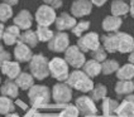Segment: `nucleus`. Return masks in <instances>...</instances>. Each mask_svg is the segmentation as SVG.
Masks as SVG:
<instances>
[{"label":"nucleus","mask_w":134,"mask_h":117,"mask_svg":"<svg viewBox=\"0 0 134 117\" xmlns=\"http://www.w3.org/2000/svg\"><path fill=\"white\" fill-rule=\"evenodd\" d=\"M66 83L71 88H75L81 92H91L92 88L95 87L92 79L83 71H79V69H75L74 72L70 73Z\"/></svg>","instance_id":"f257e3e1"},{"label":"nucleus","mask_w":134,"mask_h":117,"mask_svg":"<svg viewBox=\"0 0 134 117\" xmlns=\"http://www.w3.org/2000/svg\"><path fill=\"white\" fill-rule=\"evenodd\" d=\"M29 71L30 74L39 81L47 78L49 73V60L43 54H34L33 58L29 62Z\"/></svg>","instance_id":"f03ea898"},{"label":"nucleus","mask_w":134,"mask_h":117,"mask_svg":"<svg viewBox=\"0 0 134 117\" xmlns=\"http://www.w3.org/2000/svg\"><path fill=\"white\" fill-rule=\"evenodd\" d=\"M28 98H29L32 106H43L47 104L51 100V91L47 86H42V84H37L33 86L28 91Z\"/></svg>","instance_id":"7ed1b4c3"},{"label":"nucleus","mask_w":134,"mask_h":117,"mask_svg":"<svg viewBox=\"0 0 134 117\" xmlns=\"http://www.w3.org/2000/svg\"><path fill=\"white\" fill-rule=\"evenodd\" d=\"M49 73L51 77L54 79L60 81V82H65L68 79V63L66 59L60 58V57H54L49 60Z\"/></svg>","instance_id":"20e7f679"},{"label":"nucleus","mask_w":134,"mask_h":117,"mask_svg":"<svg viewBox=\"0 0 134 117\" xmlns=\"http://www.w3.org/2000/svg\"><path fill=\"white\" fill-rule=\"evenodd\" d=\"M58 15L56 14V9L47 4H43L37 9L36 14H34V19L37 22L38 25H44V27H49L54 24L56 19Z\"/></svg>","instance_id":"39448f33"},{"label":"nucleus","mask_w":134,"mask_h":117,"mask_svg":"<svg viewBox=\"0 0 134 117\" xmlns=\"http://www.w3.org/2000/svg\"><path fill=\"white\" fill-rule=\"evenodd\" d=\"M65 59L68 63V66L74 67L76 69L82 68L83 64L86 63L85 59V53L77 47V45H70L65 52Z\"/></svg>","instance_id":"423d86ee"},{"label":"nucleus","mask_w":134,"mask_h":117,"mask_svg":"<svg viewBox=\"0 0 134 117\" xmlns=\"http://www.w3.org/2000/svg\"><path fill=\"white\" fill-rule=\"evenodd\" d=\"M100 42H101L100 35L97 33H95V32H90V33H87V34H85V35L79 38L76 45L83 53H87V52L96 51L97 48L100 47Z\"/></svg>","instance_id":"0eeeda50"},{"label":"nucleus","mask_w":134,"mask_h":117,"mask_svg":"<svg viewBox=\"0 0 134 117\" xmlns=\"http://www.w3.org/2000/svg\"><path fill=\"white\" fill-rule=\"evenodd\" d=\"M52 98L53 101L58 104H65V103H68L72 98V89L71 87L67 84V83H63V82H60L57 84H54L52 88Z\"/></svg>","instance_id":"6e6552de"},{"label":"nucleus","mask_w":134,"mask_h":117,"mask_svg":"<svg viewBox=\"0 0 134 117\" xmlns=\"http://www.w3.org/2000/svg\"><path fill=\"white\" fill-rule=\"evenodd\" d=\"M70 47V37L65 32L54 33V37L48 42V49L56 53H63Z\"/></svg>","instance_id":"1a4fd4ad"},{"label":"nucleus","mask_w":134,"mask_h":117,"mask_svg":"<svg viewBox=\"0 0 134 117\" xmlns=\"http://www.w3.org/2000/svg\"><path fill=\"white\" fill-rule=\"evenodd\" d=\"M75 106L77 107V110L80 111V113L86 117H90V116H95L96 115V106L95 103L92 101L91 97H87V96H81L76 100L75 102Z\"/></svg>","instance_id":"9d476101"},{"label":"nucleus","mask_w":134,"mask_h":117,"mask_svg":"<svg viewBox=\"0 0 134 117\" xmlns=\"http://www.w3.org/2000/svg\"><path fill=\"white\" fill-rule=\"evenodd\" d=\"M92 3L91 0H75L71 4V14L75 18H82L91 13L92 10Z\"/></svg>","instance_id":"9b49d317"},{"label":"nucleus","mask_w":134,"mask_h":117,"mask_svg":"<svg viewBox=\"0 0 134 117\" xmlns=\"http://www.w3.org/2000/svg\"><path fill=\"white\" fill-rule=\"evenodd\" d=\"M77 24L76 22V18H75L72 14H68V13H61L56 22H54V25L58 32H65V30H72L75 25Z\"/></svg>","instance_id":"f8f14e48"},{"label":"nucleus","mask_w":134,"mask_h":117,"mask_svg":"<svg viewBox=\"0 0 134 117\" xmlns=\"http://www.w3.org/2000/svg\"><path fill=\"white\" fill-rule=\"evenodd\" d=\"M118 35V52L132 53L134 51V38L124 32H116Z\"/></svg>","instance_id":"ddd939ff"},{"label":"nucleus","mask_w":134,"mask_h":117,"mask_svg":"<svg viewBox=\"0 0 134 117\" xmlns=\"http://www.w3.org/2000/svg\"><path fill=\"white\" fill-rule=\"evenodd\" d=\"M33 24V15L30 13L29 10L27 9H23L20 10L18 14L14 16V25H16L20 30H28L30 29Z\"/></svg>","instance_id":"4468645a"},{"label":"nucleus","mask_w":134,"mask_h":117,"mask_svg":"<svg viewBox=\"0 0 134 117\" xmlns=\"http://www.w3.org/2000/svg\"><path fill=\"white\" fill-rule=\"evenodd\" d=\"M33 53H32V48L28 47L27 44L18 42L14 47V58L16 59V62H30V59L33 58Z\"/></svg>","instance_id":"2eb2a0df"},{"label":"nucleus","mask_w":134,"mask_h":117,"mask_svg":"<svg viewBox=\"0 0 134 117\" xmlns=\"http://www.w3.org/2000/svg\"><path fill=\"white\" fill-rule=\"evenodd\" d=\"M22 35L20 33V29L16 27V25H9L5 28V32H4V35H3V40L7 45H14L19 42V38Z\"/></svg>","instance_id":"dca6fc26"},{"label":"nucleus","mask_w":134,"mask_h":117,"mask_svg":"<svg viewBox=\"0 0 134 117\" xmlns=\"http://www.w3.org/2000/svg\"><path fill=\"white\" fill-rule=\"evenodd\" d=\"M0 71H1V73L4 76H7L9 79H16V77L22 73L19 62H13V60H7L3 64Z\"/></svg>","instance_id":"f3484780"},{"label":"nucleus","mask_w":134,"mask_h":117,"mask_svg":"<svg viewBox=\"0 0 134 117\" xmlns=\"http://www.w3.org/2000/svg\"><path fill=\"white\" fill-rule=\"evenodd\" d=\"M123 24V20L120 16H114V15H108L105 16L104 20H103V29L105 32H109V33H114V32H118L120 29Z\"/></svg>","instance_id":"a211bd4d"},{"label":"nucleus","mask_w":134,"mask_h":117,"mask_svg":"<svg viewBox=\"0 0 134 117\" xmlns=\"http://www.w3.org/2000/svg\"><path fill=\"white\" fill-rule=\"evenodd\" d=\"M0 93L1 96H5L13 100V98H16L19 95V87L12 79H7L0 87Z\"/></svg>","instance_id":"6ab92c4d"},{"label":"nucleus","mask_w":134,"mask_h":117,"mask_svg":"<svg viewBox=\"0 0 134 117\" xmlns=\"http://www.w3.org/2000/svg\"><path fill=\"white\" fill-rule=\"evenodd\" d=\"M101 43L108 53L118 52V35H116V33H110L108 35H103Z\"/></svg>","instance_id":"aec40b11"},{"label":"nucleus","mask_w":134,"mask_h":117,"mask_svg":"<svg viewBox=\"0 0 134 117\" xmlns=\"http://www.w3.org/2000/svg\"><path fill=\"white\" fill-rule=\"evenodd\" d=\"M15 83H16L18 87L20 88V89H23V91H29L30 88L34 86V77L30 73L22 72V73L16 77Z\"/></svg>","instance_id":"412c9836"},{"label":"nucleus","mask_w":134,"mask_h":117,"mask_svg":"<svg viewBox=\"0 0 134 117\" xmlns=\"http://www.w3.org/2000/svg\"><path fill=\"white\" fill-rule=\"evenodd\" d=\"M82 69L91 78V77H96V76H99V74L101 73L103 67H101L100 62H97L95 59H90V60H86V63L83 64Z\"/></svg>","instance_id":"4be33fe9"},{"label":"nucleus","mask_w":134,"mask_h":117,"mask_svg":"<svg viewBox=\"0 0 134 117\" xmlns=\"http://www.w3.org/2000/svg\"><path fill=\"white\" fill-rule=\"evenodd\" d=\"M110 10H111V15L114 16H123L129 13V5L124 0H114L111 3Z\"/></svg>","instance_id":"5701e85b"},{"label":"nucleus","mask_w":134,"mask_h":117,"mask_svg":"<svg viewBox=\"0 0 134 117\" xmlns=\"http://www.w3.org/2000/svg\"><path fill=\"white\" fill-rule=\"evenodd\" d=\"M19 42L27 44V45L30 47V48H34V47H37L39 39H38L37 33H36V32L28 29V30H24V32L22 33V35H20V38H19Z\"/></svg>","instance_id":"b1692460"},{"label":"nucleus","mask_w":134,"mask_h":117,"mask_svg":"<svg viewBox=\"0 0 134 117\" xmlns=\"http://www.w3.org/2000/svg\"><path fill=\"white\" fill-rule=\"evenodd\" d=\"M116 77L119 81H130L134 78V64L127 63L123 67H120L116 72Z\"/></svg>","instance_id":"393cba45"},{"label":"nucleus","mask_w":134,"mask_h":117,"mask_svg":"<svg viewBox=\"0 0 134 117\" xmlns=\"http://www.w3.org/2000/svg\"><path fill=\"white\" fill-rule=\"evenodd\" d=\"M116 113L120 117H134V103L124 100V102L118 107Z\"/></svg>","instance_id":"a878e982"},{"label":"nucleus","mask_w":134,"mask_h":117,"mask_svg":"<svg viewBox=\"0 0 134 117\" xmlns=\"http://www.w3.org/2000/svg\"><path fill=\"white\" fill-rule=\"evenodd\" d=\"M134 91V82L132 81H119L115 84V92L118 95H130Z\"/></svg>","instance_id":"bb28decb"},{"label":"nucleus","mask_w":134,"mask_h":117,"mask_svg":"<svg viewBox=\"0 0 134 117\" xmlns=\"http://www.w3.org/2000/svg\"><path fill=\"white\" fill-rule=\"evenodd\" d=\"M36 33H37L39 42H49L54 37V32L52 29H49L48 27H44V25H38Z\"/></svg>","instance_id":"cd10ccee"},{"label":"nucleus","mask_w":134,"mask_h":117,"mask_svg":"<svg viewBox=\"0 0 134 117\" xmlns=\"http://www.w3.org/2000/svg\"><path fill=\"white\" fill-rule=\"evenodd\" d=\"M14 108H15V104L12 101V98L5 97V96L0 97V115L12 113V112H14Z\"/></svg>","instance_id":"c85d7f7f"},{"label":"nucleus","mask_w":134,"mask_h":117,"mask_svg":"<svg viewBox=\"0 0 134 117\" xmlns=\"http://www.w3.org/2000/svg\"><path fill=\"white\" fill-rule=\"evenodd\" d=\"M108 93V89L104 84H96L95 87L92 88V91L90 92V97L92 98V101H100V100H104L106 97Z\"/></svg>","instance_id":"c756f323"},{"label":"nucleus","mask_w":134,"mask_h":117,"mask_svg":"<svg viewBox=\"0 0 134 117\" xmlns=\"http://www.w3.org/2000/svg\"><path fill=\"white\" fill-rule=\"evenodd\" d=\"M101 67H103L101 72L104 74H111L114 72H118V69L120 68L119 63L116 60H114V59H106V60H104L101 63Z\"/></svg>","instance_id":"7c9ffc66"},{"label":"nucleus","mask_w":134,"mask_h":117,"mask_svg":"<svg viewBox=\"0 0 134 117\" xmlns=\"http://www.w3.org/2000/svg\"><path fill=\"white\" fill-rule=\"evenodd\" d=\"M13 16V8L5 3H0V23H7Z\"/></svg>","instance_id":"2f4dec72"},{"label":"nucleus","mask_w":134,"mask_h":117,"mask_svg":"<svg viewBox=\"0 0 134 117\" xmlns=\"http://www.w3.org/2000/svg\"><path fill=\"white\" fill-rule=\"evenodd\" d=\"M118 107H119L118 102L111 100V98H105L104 102H103V111H104V113L106 116H110L114 112H116Z\"/></svg>","instance_id":"473e14b6"},{"label":"nucleus","mask_w":134,"mask_h":117,"mask_svg":"<svg viewBox=\"0 0 134 117\" xmlns=\"http://www.w3.org/2000/svg\"><path fill=\"white\" fill-rule=\"evenodd\" d=\"M90 28V22L89 20H81V22H79L76 25H75L74 28H72V33H74L76 37H82L83 35V33L86 32V30H89Z\"/></svg>","instance_id":"72a5a7b5"},{"label":"nucleus","mask_w":134,"mask_h":117,"mask_svg":"<svg viewBox=\"0 0 134 117\" xmlns=\"http://www.w3.org/2000/svg\"><path fill=\"white\" fill-rule=\"evenodd\" d=\"M91 59H95V60L100 62V63L106 60V51H105L104 47H99L96 51L91 52Z\"/></svg>","instance_id":"f704fd0d"},{"label":"nucleus","mask_w":134,"mask_h":117,"mask_svg":"<svg viewBox=\"0 0 134 117\" xmlns=\"http://www.w3.org/2000/svg\"><path fill=\"white\" fill-rule=\"evenodd\" d=\"M79 115H80V111L77 110V107L74 104H70L61 112L58 117H79Z\"/></svg>","instance_id":"c9c22d12"},{"label":"nucleus","mask_w":134,"mask_h":117,"mask_svg":"<svg viewBox=\"0 0 134 117\" xmlns=\"http://www.w3.org/2000/svg\"><path fill=\"white\" fill-rule=\"evenodd\" d=\"M7 60H12V54L7 51L0 52V69H1L3 64H4Z\"/></svg>","instance_id":"e433bc0d"},{"label":"nucleus","mask_w":134,"mask_h":117,"mask_svg":"<svg viewBox=\"0 0 134 117\" xmlns=\"http://www.w3.org/2000/svg\"><path fill=\"white\" fill-rule=\"evenodd\" d=\"M43 3L54 8V9H58V8L62 7V0H43Z\"/></svg>","instance_id":"4c0bfd02"},{"label":"nucleus","mask_w":134,"mask_h":117,"mask_svg":"<svg viewBox=\"0 0 134 117\" xmlns=\"http://www.w3.org/2000/svg\"><path fill=\"white\" fill-rule=\"evenodd\" d=\"M108 0H91V3L95 5V7H97V8H100V7H103L105 3H106Z\"/></svg>","instance_id":"58836bf2"},{"label":"nucleus","mask_w":134,"mask_h":117,"mask_svg":"<svg viewBox=\"0 0 134 117\" xmlns=\"http://www.w3.org/2000/svg\"><path fill=\"white\" fill-rule=\"evenodd\" d=\"M3 3H5V4L10 5V7H14V5H16L19 3V0H3Z\"/></svg>","instance_id":"ea45409f"},{"label":"nucleus","mask_w":134,"mask_h":117,"mask_svg":"<svg viewBox=\"0 0 134 117\" xmlns=\"http://www.w3.org/2000/svg\"><path fill=\"white\" fill-rule=\"evenodd\" d=\"M129 13H130V15L134 18V0H130V4H129Z\"/></svg>","instance_id":"a19ab883"},{"label":"nucleus","mask_w":134,"mask_h":117,"mask_svg":"<svg viewBox=\"0 0 134 117\" xmlns=\"http://www.w3.org/2000/svg\"><path fill=\"white\" fill-rule=\"evenodd\" d=\"M4 32H5V27H4V23H0V39H3Z\"/></svg>","instance_id":"79ce46f5"},{"label":"nucleus","mask_w":134,"mask_h":117,"mask_svg":"<svg viewBox=\"0 0 134 117\" xmlns=\"http://www.w3.org/2000/svg\"><path fill=\"white\" fill-rule=\"evenodd\" d=\"M125 100H127V101H130V102L134 103V95H128L127 97H125Z\"/></svg>","instance_id":"37998d69"},{"label":"nucleus","mask_w":134,"mask_h":117,"mask_svg":"<svg viewBox=\"0 0 134 117\" xmlns=\"http://www.w3.org/2000/svg\"><path fill=\"white\" fill-rule=\"evenodd\" d=\"M129 62L132 63V64H134V51L130 53V56H129Z\"/></svg>","instance_id":"c03bdc74"},{"label":"nucleus","mask_w":134,"mask_h":117,"mask_svg":"<svg viewBox=\"0 0 134 117\" xmlns=\"http://www.w3.org/2000/svg\"><path fill=\"white\" fill-rule=\"evenodd\" d=\"M18 104H19V106H20V108H23V110H25V108H27V104H25V103H23L22 101H18Z\"/></svg>","instance_id":"a18cd8bd"},{"label":"nucleus","mask_w":134,"mask_h":117,"mask_svg":"<svg viewBox=\"0 0 134 117\" xmlns=\"http://www.w3.org/2000/svg\"><path fill=\"white\" fill-rule=\"evenodd\" d=\"M5 117H20L18 113H14V112H12V113H8V115H5Z\"/></svg>","instance_id":"49530a36"},{"label":"nucleus","mask_w":134,"mask_h":117,"mask_svg":"<svg viewBox=\"0 0 134 117\" xmlns=\"http://www.w3.org/2000/svg\"><path fill=\"white\" fill-rule=\"evenodd\" d=\"M3 51H4V45L0 43V52H3Z\"/></svg>","instance_id":"de8ad7c7"},{"label":"nucleus","mask_w":134,"mask_h":117,"mask_svg":"<svg viewBox=\"0 0 134 117\" xmlns=\"http://www.w3.org/2000/svg\"><path fill=\"white\" fill-rule=\"evenodd\" d=\"M27 117H37L36 115H29V116H27Z\"/></svg>","instance_id":"09e8293b"},{"label":"nucleus","mask_w":134,"mask_h":117,"mask_svg":"<svg viewBox=\"0 0 134 117\" xmlns=\"http://www.w3.org/2000/svg\"><path fill=\"white\" fill-rule=\"evenodd\" d=\"M0 86H1V78H0Z\"/></svg>","instance_id":"8fccbe9b"},{"label":"nucleus","mask_w":134,"mask_h":117,"mask_svg":"<svg viewBox=\"0 0 134 117\" xmlns=\"http://www.w3.org/2000/svg\"><path fill=\"white\" fill-rule=\"evenodd\" d=\"M49 117H58V116H49Z\"/></svg>","instance_id":"3c124183"},{"label":"nucleus","mask_w":134,"mask_h":117,"mask_svg":"<svg viewBox=\"0 0 134 117\" xmlns=\"http://www.w3.org/2000/svg\"><path fill=\"white\" fill-rule=\"evenodd\" d=\"M90 117H95V116H90Z\"/></svg>","instance_id":"603ef678"},{"label":"nucleus","mask_w":134,"mask_h":117,"mask_svg":"<svg viewBox=\"0 0 134 117\" xmlns=\"http://www.w3.org/2000/svg\"><path fill=\"white\" fill-rule=\"evenodd\" d=\"M119 117H120V116H119Z\"/></svg>","instance_id":"864d4df0"}]
</instances>
